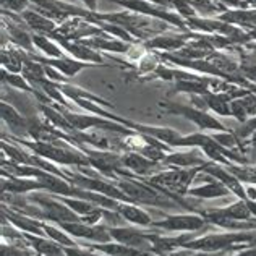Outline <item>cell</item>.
I'll return each mask as SVG.
<instances>
[{
    "label": "cell",
    "mask_w": 256,
    "mask_h": 256,
    "mask_svg": "<svg viewBox=\"0 0 256 256\" xmlns=\"http://www.w3.org/2000/svg\"><path fill=\"white\" fill-rule=\"evenodd\" d=\"M256 237L254 230H228L224 234H210L203 237H193L184 245L185 250L190 252H206V253H220L226 250H234L240 244L248 246V244Z\"/></svg>",
    "instance_id": "6da1fadb"
},
{
    "label": "cell",
    "mask_w": 256,
    "mask_h": 256,
    "mask_svg": "<svg viewBox=\"0 0 256 256\" xmlns=\"http://www.w3.org/2000/svg\"><path fill=\"white\" fill-rule=\"evenodd\" d=\"M26 148H30L34 154L41 156L50 162L62 164V166H76V167H91L90 160H88L86 154H82L75 150H70L66 146H60L54 141H23Z\"/></svg>",
    "instance_id": "7a4b0ae2"
},
{
    "label": "cell",
    "mask_w": 256,
    "mask_h": 256,
    "mask_svg": "<svg viewBox=\"0 0 256 256\" xmlns=\"http://www.w3.org/2000/svg\"><path fill=\"white\" fill-rule=\"evenodd\" d=\"M117 186L133 201V203L162 206V208L164 206L172 208L177 204V201H174L164 193H159V190H156V188L151 186L150 184H146V182H136L130 177H125V178L117 180Z\"/></svg>",
    "instance_id": "3957f363"
},
{
    "label": "cell",
    "mask_w": 256,
    "mask_h": 256,
    "mask_svg": "<svg viewBox=\"0 0 256 256\" xmlns=\"http://www.w3.org/2000/svg\"><path fill=\"white\" fill-rule=\"evenodd\" d=\"M210 222L201 214L193 212H184V214H170L159 220H152V228H162L167 232H184V234H193L203 228H210Z\"/></svg>",
    "instance_id": "277c9868"
},
{
    "label": "cell",
    "mask_w": 256,
    "mask_h": 256,
    "mask_svg": "<svg viewBox=\"0 0 256 256\" xmlns=\"http://www.w3.org/2000/svg\"><path fill=\"white\" fill-rule=\"evenodd\" d=\"M57 226L62 227L70 237L83 238L90 242V244H107V242H112L109 227L106 226H91L84 224V222H60Z\"/></svg>",
    "instance_id": "5b68a950"
},
{
    "label": "cell",
    "mask_w": 256,
    "mask_h": 256,
    "mask_svg": "<svg viewBox=\"0 0 256 256\" xmlns=\"http://www.w3.org/2000/svg\"><path fill=\"white\" fill-rule=\"evenodd\" d=\"M109 232L114 242H118V244L152 253L151 234H148L144 230H138V228H132V227H122V226L109 227Z\"/></svg>",
    "instance_id": "8992f818"
},
{
    "label": "cell",
    "mask_w": 256,
    "mask_h": 256,
    "mask_svg": "<svg viewBox=\"0 0 256 256\" xmlns=\"http://www.w3.org/2000/svg\"><path fill=\"white\" fill-rule=\"evenodd\" d=\"M210 160H206L203 156V151L200 148H190L185 151H174L167 152L164 159V166L167 167H175V169H193V167H203Z\"/></svg>",
    "instance_id": "52a82bcc"
},
{
    "label": "cell",
    "mask_w": 256,
    "mask_h": 256,
    "mask_svg": "<svg viewBox=\"0 0 256 256\" xmlns=\"http://www.w3.org/2000/svg\"><path fill=\"white\" fill-rule=\"evenodd\" d=\"M170 114H180V116H184L186 118H190L192 122L196 125L198 128H201V130H216V132H227L224 125H222L220 122H218L212 116H210V114H206L203 110L200 109H190V107H170V109H167Z\"/></svg>",
    "instance_id": "ba28073f"
},
{
    "label": "cell",
    "mask_w": 256,
    "mask_h": 256,
    "mask_svg": "<svg viewBox=\"0 0 256 256\" xmlns=\"http://www.w3.org/2000/svg\"><path fill=\"white\" fill-rule=\"evenodd\" d=\"M201 216H204L206 219H212V218H228V219H235V220H252L253 214L250 206H248L246 200H237L235 203L226 208H218V210H211V211H204Z\"/></svg>",
    "instance_id": "9c48e42d"
},
{
    "label": "cell",
    "mask_w": 256,
    "mask_h": 256,
    "mask_svg": "<svg viewBox=\"0 0 256 256\" xmlns=\"http://www.w3.org/2000/svg\"><path fill=\"white\" fill-rule=\"evenodd\" d=\"M44 190V185L38 178L31 180L28 177H15V175H2V192L12 193V194H24L30 192H39Z\"/></svg>",
    "instance_id": "30bf717a"
},
{
    "label": "cell",
    "mask_w": 256,
    "mask_h": 256,
    "mask_svg": "<svg viewBox=\"0 0 256 256\" xmlns=\"http://www.w3.org/2000/svg\"><path fill=\"white\" fill-rule=\"evenodd\" d=\"M206 174V172H204ZM232 192L228 188L220 184L219 180H216L214 177H211L210 174H206V182L203 185L193 186L188 190V194L193 198H200V200H214V198H222L230 194Z\"/></svg>",
    "instance_id": "8fae6325"
},
{
    "label": "cell",
    "mask_w": 256,
    "mask_h": 256,
    "mask_svg": "<svg viewBox=\"0 0 256 256\" xmlns=\"http://www.w3.org/2000/svg\"><path fill=\"white\" fill-rule=\"evenodd\" d=\"M88 248H91L94 252H99L106 256H152L154 253L140 250V248H133L118 242H107V244H90Z\"/></svg>",
    "instance_id": "7c38bea8"
},
{
    "label": "cell",
    "mask_w": 256,
    "mask_h": 256,
    "mask_svg": "<svg viewBox=\"0 0 256 256\" xmlns=\"http://www.w3.org/2000/svg\"><path fill=\"white\" fill-rule=\"evenodd\" d=\"M23 235L26 244L41 256H66L64 252V246L58 245L57 242L50 240L49 237H41V235L26 234V232H23Z\"/></svg>",
    "instance_id": "4fadbf2b"
},
{
    "label": "cell",
    "mask_w": 256,
    "mask_h": 256,
    "mask_svg": "<svg viewBox=\"0 0 256 256\" xmlns=\"http://www.w3.org/2000/svg\"><path fill=\"white\" fill-rule=\"evenodd\" d=\"M122 166L132 170L134 175H152V169H156L159 164L148 159L141 152L130 151L122 156Z\"/></svg>",
    "instance_id": "5bb4252c"
},
{
    "label": "cell",
    "mask_w": 256,
    "mask_h": 256,
    "mask_svg": "<svg viewBox=\"0 0 256 256\" xmlns=\"http://www.w3.org/2000/svg\"><path fill=\"white\" fill-rule=\"evenodd\" d=\"M2 118H4V122L8 125L10 132L15 134V136L22 138V136H26V134H30V124L20 116L18 110H15L6 102H2Z\"/></svg>",
    "instance_id": "9a60e30c"
},
{
    "label": "cell",
    "mask_w": 256,
    "mask_h": 256,
    "mask_svg": "<svg viewBox=\"0 0 256 256\" xmlns=\"http://www.w3.org/2000/svg\"><path fill=\"white\" fill-rule=\"evenodd\" d=\"M117 212L122 216L126 222H130V224H134V226L151 227L152 224V218L150 216V212L141 210L140 206H134L133 203H120V206L117 208Z\"/></svg>",
    "instance_id": "2e32d148"
},
{
    "label": "cell",
    "mask_w": 256,
    "mask_h": 256,
    "mask_svg": "<svg viewBox=\"0 0 256 256\" xmlns=\"http://www.w3.org/2000/svg\"><path fill=\"white\" fill-rule=\"evenodd\" d=\"M132 126H134L136 132L140 130L143 134L156 138L169 146H174L182 138V134L178 132L172 130V128H159V126H146V125H132Z\"/></svg>",
    "instance_id": "e0dca14e"
},
{
    "label": "cell",
    "mask_w": 256,
    "mask_h": 256,
    "mask_svg": "<svg viewBox=\"0 0 256 256\" xmlns=\"http://www.w3.org/2000/svg\"><path fill=\"white\" fill-rule=\"evenodd\" d=\"M42 227H44L46 237H49L50 240L57 242L58 245H62V246H78V244H76L75 240H73V237H70V235L66 234L62 227L46 224V222H44Z\"/></svg>",
    "instance_id": "ac0fdd59"
},
{
    "label": "cell",
    "mask_w": 256,
    "mask_h": 256,
    "mask_svg": "<svg viewBox=\"0 0 256 256\" xmlns=\"http://www.w3.org/2000/svg\"><path fill=\"white\" fill-rule=\"evenodd\" d=\"M24 20L32 30L41 31V32H52L56 30V24H54L52 20H49L47 16L38 15L34 12H26L24 13Z\"/></svg>",
    "instance_id": "d6986e66"
},
{
    "label": "cell",
    "mask_w": 256,
    "mask_h": 256,
    "mask_svg": "<svg viewBox=\"0 0 256 256\" xmlns=\"http://www.w3.org/2000/svg\"><path fill=\"white\" fill-rule=\"evenodd\" d=\"M49 65H50V66H54V68L60 70V72H64L66 76H75L80 70H83L84 66H88V64L73 62V60H65V58L50 60Z\"/></svg>",
    "instance_id": "ffe728a7"
},
{
    "label": "cell",
    "mask_w": 256,
    "mask_h": 256,
    "mask_svg": "<svg viewBox=\"0 0 256 256\" xmlns=\"http://www.w3.org/2000/svg\"><path fill=\"white\" fill-rule=\"evenodd\" d=\"M65 49L68 50L70 54H73V56H76L80 58L83 60H94V62H100V57L96 56L92 50L86 49L84 44H68V42H64Z\"/></svg>",
    "instance_id": "44dd1931"
},
{
    "label": "cell",
    "mask_w": 256,
    "mask_h": 256,
    "mask_svg": "<svg viewBox=\"0 0 256 256\" xmlns=\"http://www.w3.org/2000/svg\"><path fill=\"white\" fill-rule=\"evenodd\" d=\"M30 245L20 246V244H4L2 245V256H41L36 250H30Z\"/></svg>",
    "instance_id": "7402d4cb"
},
{
    "label": "cell",
    "mask_w": 256,
    "mask_h": 256,
    "mask_svg": "<svg viewBox=\"0 0 256 256\" xmlns=\"http://www.w3.org/2000/svg\"><path fill=\"white\" fill-rule=\"evenodd\" d=\"M84 46H94L98 49H107V50H116V52H125L128 50V47L122 42H117V41H107L106 39H90V41H84Z\"/></svg>",
    "instance_id": "603a6c76"
},
{
    "label": "cell",
    "mask_w": 256,
    "mask_h": 256,
    "mask_svg": "<svg viewBox=\"0 0 256 256\" xmlns=\"http://www.w3.org/2000/svg\"><path fill=\"white\" fill-rule=\"evenodd\" d=\"M185 38L182 36H169V38H158L154 39L152 42H150L151 47H160V49L164 50H170V49H177V47H180L182 44H184Z\"/></svg>",
    "instance_id": "cb8c5ba5"
},
{
    "label": "cell",
    "mask_w": 256,
    "mask_h": 256,
    "mask_svg": "<svg viewBox=\"0 0 256 256\" xmlns=\"http://www.w3.org/2000/svg\"><path fill=\"white\" fill-rule=\"evenodd\" d=\"M212 140L226 150H235L238 146V138L228 132H219L212 134Z\"/></svg>",
    "instance_id": "d4e9b609"
},
{
    "label": "cell",
    "mask_w": 256,
    "mask_h": 256,
    "mask_svg": "<svg viewBox=\"0 0 256 256\" xmlns=\"http://www.w3.org/2000/svg\"><path fill=\"white\" fill-rule=\"evenodd\" d=\"M32 41H34V44L39 47V49H42L47 54V56L56 57V58H62V52H60V49L56 44H52L50 41H47V38L32 36Z\"/></svg>",
    "instance_id": "484cf974"
},
{
    "label": "cell",
    "mask_w": 256,
    "mask_h": 256,
    "mask_svg": "<svg viewBox=\"0 0 256 256\" xmlns=\"http://www.w3.org/2000/svg\"><path fill=\"white\" fill-rule=\"evenodd\" d=\"M10 34L13 38V41L18 42L22 47H24V49H31V44L34 42L32 38H30L28 32L22 31L20 28H10Z\"/></svg>",
    "instance_id": "4316f807"
},
{
    "label": "cell",
    "mask_w": 256,
    "mask_h": 256,
    "mask_svg": "<svg viewBox=\"0 0 256 256\" xmlns=\"http://www.w3.org/2000/svg\"><path fill=\"white\" fill-rule=\"evenodd\" d=\"M64 252L66 256H106L99 252L94 250H86V248H80V246H64Z\"/></svg>",
    "instance_id": "83f0119b"
},
{
    "label": "cell",
    "mask_w": 256,
    "mask_h": 256,
    "mask_svg": "<svg viewBox=\"0 0 256 256\" xmlns=\"http://www.w3.org/2000/svg\"><path fill=\"white\" fill-rule=\"evenodd\" d=\"M158 66V57L151 56V54H146V56L140 60V70L141 72H151Z\"/></svg>",
    "instance_id": "f1b7e54d"
},
{
    "label": "cell",
    "mask_w": 256,
    "mask_h": 256,
    "mask_svg": "<svg viewBox=\"0 0 256 256\" xmlns=\"http://www.w3.org/2000/svg\"><path fill=\"white\" fill-rule=\"evenodd\" d=\"M4 80H6L10 84H13V86H16V88H20V90H24V91H31V86L26 83V80L23 78V76H20V75H8V76H5Z\"/></svg>",
    "instance_id": "f546056e"
},
{
    "label": "cell",
    "mask_w": 256,
    "mask_h": 256,
    "mask_svg": "<svg viewBox=\"0 0 256 256\" xmlns=\"http://www.w3.org/2000/svg\"><path fill=\"white\" fill-rule=\"evenodd\" d=\"M26 4H28V0H2V5L6 6V8H10L13 12H22L26 8Z\"/></svg>",
    "instance_id": "4dcf8cb0"
},
{
    "label": "cell",
    "mask_w": 256,
    "mask_h": 256,
    "mask_svg": "<svg viewBox=\"0 0 256 256\" xmlns=\"http://www.w3.org/2000/svg\"><path fill=\"white\" fill-rule=\"evenodd\" d=\"M104 30L106 31H109V32H112V34H116V36H118L120 39H125V41H132V38H130V34L125 31V30H120L118 26H104Z\"/></svg>",
    "instance_id": "1f68e13d"
},
{
    "label": "cell",
    "mask_w": 256,
    "mask_h": 256,
    "mask_svg": "<svg viewBox=\"0 0 256 256\" xmlns=\"http://www.w3.org/2000/svg\"><path fill=\"white\" fill-rule=\"evenodd\" d=\"M192 252L185 250V248H180L177 252H169V253H159V254H152V256H188Z\"/></svg>",
    "instance_id": "d6a6232c"
},
{
    "label": "cell",
    "mask_w": 256,
    "mask_h": 256,
    "mask_svg": "<svg viewBox=\"0 0 256 256\" xmlns=\"http://www.w3.org/2000/svg\"><path fill=\"white\" fill-rule=\"evenodd\" d=\"M234 256H256V246H246L245 250L238 252L237 254Z\"/></svg>",
    "instance_id": "836d02e7"
},
{
    "label": "cell",
    "mask_w": 256,
    "mask_h": 256,
    "mask_svg": "<svg viewBox=\"0 0 256 256\" xmlns=\"http://www.w3.org/2000/svg\"><path fill=\"white\" fill-rule=\"evenodd\" d=\"M222 253L224 252H220V253H206V252H192L188 256H222Z\"/></svg>",
    "instance_id": "e575fe53"
},
{
    "label": "cell",
    "mask_w": 256,
    "mask_h": 256,
    "mask_svg": "<svg viewBox=\"0 0 256 256\" xmlns=\"http://www.w3.org/2000/svg\"><path fill=\"white\" fill-rule=\"evenodd\" d=\"M252 154L256 156V132L252 134Z\"/></svg>",
    "instance_id": "d590c367"
},
{
    "label": "cell",
    "mask_w": 256,
    "mask_h": 256,
    "mask_svg": "<svg viewBox=\"0 0 256 256\" xmlns=\"http://www.w3.org/2000/svg\"><path fill=\"white\" fill-rule=\"evenodd\" d=\"M84 2H86V5L90 6L91 10H94V8H96V0H84Z\"/></svg>",
    "instance_id": "8d00e7d4"
}]
</instances>
